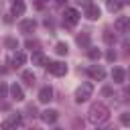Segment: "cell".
<instances>
[{
	"label": "cell",
	"mask_w": 130,
	"mask_h": 130,
	"mask_svg": "<svg viewBox=\"0 0 130 130\" xmlns=\"http://www.w3.org/2000/svg\"><path fill=\"white\" fill-rule=\"evenodd\" d=\"M35 28H37V20L35 18H26V20L20 22V30L22 32H32Z\"/></svg>",
	"instance_id": "7c38bea8"
},
{
	"label": "cell",
	"mask_w": 130,
	"mask_h": 130,
	"mask_svg": "<svg viewBox=\"0 0 130 130\" xmlns=\"http://www.w3.org/2000/svg\"><path fill=\"white\" fill-rule=\"evenodd\" d=\"M77 20H79V12H77L75 8H67V10L63 12V22H65L67 26L77 24Z\"/></svg>",
	"instance_id": "277c9868"
},
{
	"label": "cell",
	"mask_w": 130,
	"mask_h": 130,
	"mask_svg": "<svg viewBox=\"0 0 130 130\" xmlns=\"http://www.w3.org/2000/svg\"><path fill=\"white\" fill-rule=\"evenodd\" d=\"M114 26L118 32H130V16H118Z\"/></svg>",
	"instance_id": "8992f818"
},
{
	"label": "cell",
	"mask_w": 130,
	"mask_h": 130,
	"mask_svg": "<svg viewBox=\"0 0 130 130\" xmlns=\"http://www.w3.org/2000/svg\"><path fill=\"white\" fill-rule=\"evenodd\" d=\"M8 93H10V98H12V100H16V102H22V100H24V91H22V87H20L18 83H12Z\"/></svg>",
	"instance_id": "30bf717a"
},
{
	"label": "cell",
	"mask_w": 130,
	"mask_h": 130,
	"mask_svg": "<svg viewBox=\"0 0 130 130\" xmlns=\"http://www.w3.org/2000/svg\"><path fill=\"white\" fill-rule=\"evenodd\" d=\"M106 59H108V61H114V59H116V53H114V49H110V51L106 53Z\"/></svg>",
	"instance_id": "d4e9b609"
},
{
	"label": "cell",
	"mask_w": 130,
	"mask_h": 130,
	"mask_svg": "<svg viewBox=\"0 0 130 130\" xmlns=\"http://www.w3.org/2000/svg\"><path fill=\"white\" fill-rule=\"evenodd\" d=\"M67 51H69V47H67L65 43H57V45H55V53H57V55H67Z\"/></svg>",
	"instance_id": "ac0fdd59"
},
{
	"label": "cell",
	"mask_w": 130,
	"mask_h": 130,
	"mask_svg": "<svg viewBox=\"0 0 130 130\" xmlns=\"http://www.w3.org/2000/svg\"><path fill=\"white\" fill-rule=\"evenodd\" d=\"M4 45H6L8 49H16V47H18V41L12 39V37H6V39H4Z\"/></svg>",
	"instance_id": "44dd1931"
},
{
	"label": "cell",
	"mask_w": 130,
	"mask_h": 130,
	"mask_svg": "<svg viewBox=\"0 0 130 130\" xmlns=\"http://www.w3.org/2000/svg\"><path fill=\"white\" fill-rule=\"evenodd\" d=\"M37 41H26V49H37Z\"/></svg>",
	"instance_id": "484cf974"
},
{
	"label": "cell",
	"mask_w": 130,
	"mask_h": 130,
	"mask_svg": "<svg viewBox=\"0 0 130 130\" xmlns=\"http://www.w3.org/2000/svg\"><path fill=\"white\" fill-rule=\"evenodd\" d=\"M87 118H89V122H91V124H104V122H108V120H110V110H108V106H106V104L95 102V104H91V106H89Z\"/></svg>",
	"instance_id": "6da1fadb"
},
{
	"label": "cell",
	"mask_w": 130,
	"mask_h": 130,
	"mask_svg": "<svg viewBox=\"0 0 130 130\" xmlns=\"http://www.w3.org/2000/svg\"><path fill=\"white\" fill-rule=\"evenodd\" d=\"M120 122H122V124H126V126H130V114H128V112H126V114H122V116H120Z\"/></svg>",
	"instance_id": "cb8c5ba5"
},
{
	"label": "cell",
	"mask_w": 130,
	"mask_h": 130,
	"mask_svg": "<svg viewBox=\"0 0 130 130\" xmlns=\"http://www.w3.org/2000/svg\"><path fill=\"white\" fill-rule=\"evenodd\" d=\"M24 61H26V55H24L22 51H18V53H14V55H12V65H14V67L24 65Z\"/></svg>",
	"instance_id": "9a60e30c"
},
{
	"label": "cell",
	"mask_w": 130,
	"mask_h": 130,
	"mask_svg": "<svg viewBox=\"0 0 130 130\" xmlns=\"http://www.w3.org/2000/svg\"><path fill=\"white\" fill-rule=\"evenodd\" d=\"M57 118H59V112L57 110H45V112H41V120L45 124H55Z\"/></svg>",
	"instance_id": "ba28073f"
},
{
	"label": "cell",
	"mask_w": 130,
	"mask_h": 130,
	"mask_svg": "<svg viewBox=\"0 0 130 130\" xmlns=\"http://www.w3.org/2000/svg\"><path fill=\"white\" fill-rule=\"evenodd\" d=\"M22 79H24L28 85H32V83H35V73H32V71H22Z\"/></svg>",
	"instance_id": "ffe728a7"
},
{
	"label": "cell",
	"mask_w": 130,
	"mask_h": 130,
	"mask_svg": "<svg viewBox=\"0 0 130 130\" xmlns=\"http://www.w3.org/2000/svg\"><path fill=\"white\" fill-rule=\"evenodd\" d=\"M22 124V116L20 114H10L4 122H2V128L4 130H10V128H16V126H20Z\"/></svg>",
	"instance_id": "5b68a950"
},
{
	"label": "cell",
	"mask_w": 130,
	"mask_h": 130,
	"mask_svg": "<svg viewBox=\"0 0 130 130\" xmlns=\"http://www.w3.org/2000/svg\"><path fill=\"white\" fill-rule=\"evenodd\" d=\"M77 45H79V47H89V35H87V32L77 35Z\"/></svg>",
	"instance_id": "e0dca14e"
},
{
	"label": "cell",
	"mask_w": 130,
	"mask_h": 130,
	"mask_svg": "<svg viewBox=\"0 0 130 130\" xmlns=\"http://www.w3.org/2000/svg\"><path fill=\"white\" fill-rule=\"evenodd\" d=\"M112 79H114L116 83H122V81L126 79V71L120 69V67H114V69H112Z\"/></svg>",
	"instance_id": "5bb4252c"
},
{
	"label": "cell",
	"mask_w": 130,
	"mask_h": 130,
	"mask_svg": "<svg viewBox=\"0 0 130 130\" xmlns=\"http://www.w3.org/2000/svg\"><path fill=\"white\" fill-rule=\"evenodd\" d=\"M85 16H87L89 20H98V18H100V8H98V4L89 2V4L85 6Z\"/></svg>",
	"instance_id": "9c48e42d"
},
{
	"label": "cell",
	"mask_w": 130,
	"mask_h": 130,
	"mask_svg": "<svg viewBox=\"0 0 130 130\" xmlns=\"http://www.w3.org/2000/svg\"><path fill=\"white\" fill-rule=\"evenodd\" d=\"M100 49H95V47H87V57L89 59H100Z\"/></svg>",
	"instance_id": "d6986e66"
},
{
	"label": "cell",
	"mask_w": 130,
	"mask_h": 130,
	"mask_svg": "<svg viewBox=\"0 0 130 130\" xmlns=\"http://www.w3.org/2000/svg\"><path fill=\"white\" fill-rule=\"evenodd\" d=\"M104 39H106V41H108V43H110V41H112V35H110V32H108V30H106V35H104Z\"/></svg>",
	"instance_id": "4316f807"
},
{
	"label": "cell",
	"mask_w": 130,
	"mask_h": 130,
	"mask_svg": "<svg viewBox=\"0 0 130 130\" xmlns=\"http://www.w3.org/2000/svg\"><path fill=\"white\" fill-rule=\"evenodd\" d=\"M124 95H130V87H126V89H124Z\"/></svg>",
	"instance_id": "83f0119b"
},
{
	"label": "cell",
	"mask_w": 130,
	"mask_h": 130,
	"mask_svg": "<svg viewBox=\"0 0 130 130\" xmlns=\"http://www.w3.org/2000/svg\"><path fill=\"white\" fill-rule=\"evenodd\" d=\"M10 91V87L4 83V81H0V98H6V93Z\"/></svg>",
	"instance_id": "603a6c76"
},
{
	"label": "cell",
	"mask_w": 130,
	"mask_h": 130,
	"mask_svg": "<svg viewBox=\"0 0 130 130\" xmlns=\"http://www.w3.org/2000/svg\"><path fill=\"white\" fill-rule=\"evenodd\" d=\"M47 67H49V73H53L57 77H61V75L67 73V65L61 63V61H51V63H47Z\"/></svg>",
	"instance_id": "3957f363"
},
{
	"label": "cell",
	"mask_w": 130,
	"mask_h": 130,
	"mask_svg": "<svg viewBox=\"0 0 130 130\" xmlns=\"http://www.w3.org/2000/svg\"><path fill=\"white\" fill-rule=\"evenodd\" d=\"M87 73H89L91 79H98V81H102V79L106 77V71H104L102 65H91V67L87 69Z\"/></svg>",
	"instance_id": "52a82bcc"
},
{
	"label": "cell",
	"mask_w": 130,
	"mask_h": 130,
	"mask_svg": "<svg viewBox=\"0 0 130 130\" xmlns=\"http://www.w3.org/2000/svg\"><path fill=\"white\" fill-rule=\"evenodd\" d=\"M65 2H67V0H57V4H65Z\"/></svg>",
	"instance_id": "f1b7e54d"
},
{
	"label": "cell",
	"mask_w": 130,
	"mask_h": 130,
	"mask_svg": "<svg viewBox=\"0 0 130 130\" xmlns=\"http://www.w3.org/2000/svg\"><path fill=\"white\" fill-rule=\"evenodd\" d=\"M49 61H47V57L41 53V51H35L32 53V65H47Z\"/></svg>",
	"instance_id": "2e32d148"
},
{
	"label": "cell",
	"mask_w": 130,
	"mask_h": 130,
	"mask_svg": "<svg viewBox=\"0 0 130 130\" xmlns=\"http://www.w3.org/2000/svg\"><path fill=\"white\" fill-rule=\"evenodd\" d=\"M51 100H53V89H51L49 85L41 87V91H39V102H41V104H47V102H51Z\"/></svg>",
	"instance_id": "8fae6325"
},
{
	"label": "cell",
	"mask_w": 130,
	"mask_h": 130,
	"mask_svg": "<svg viewBox=\"0 0 130 130\" xmlns=\"http://www.w3.org/2000/svg\"><path fill=\"white\" fill-rule=\"evenodd\" d=\"M24 10H26V6H24V2H22V0H14V2H12V14L22 16V14H24Z\"/></svg>",
	"instance_id": "4fadbf2b"
},
{
	"label": "cell",
	"mask_w": 130,
	"mask_h": 130,
	"mask_svg": "<svg viewBox=\"0 0 130 130\" xmlns=\"http://www.w3.org/2000/svg\"><path fill=\"white\" fill-rule=\"evenodd\" d=\"M91 93H93V85L89 83V81H83L79 87H77V91H75V102H87L89 98H91Z\"/></svg>",
	"instance_id": "7a4b0ae2"
},
{
	"label": "cell",
	"mask_w": 130,
	"mask_h": 130,
	"mask_svg": "<svg viewBox=\"0 0 130 130\" xmlns=\"http://www.w3.org/2000/svg\"><path fill=\"white\" fill-rule=\"evenodd\" d=\"M128 75H130V67H128Z\"/></svg>",
	"instance_id": "f546056e"
},
{
	"label": "cell",
	"mask_w": 130,
	"mask_h": 130,
	"mask_svg": "<svg viewBox=\"0 0 130 130\" xmlns=\"http://www.w3.org/2000/svg\"><path fill=\"white\" fill-rule=\"evenodd\" d=\"M120 6H122V2L120 0H108V10H120Z\"/></svg>",
	"instance_id": "7402d4cb"
}]
</instances>
